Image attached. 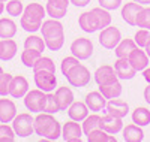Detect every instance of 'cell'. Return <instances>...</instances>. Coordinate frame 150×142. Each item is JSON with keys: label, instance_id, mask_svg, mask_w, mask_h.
I'll return each instance as SVG.
<instances>
[{"label": "cell", "instance_id": "obj_1", "mask_svg": "<svg viewBox=\"0 0 150 142\" xmlns=\"http://www.w3.org/2000/svg\"><path fill=\"white\" fill-rule=\"evenodd\" d=\"M35 133L47 141H57L62 136V126L53 117V114L48 112H38L33 120Z\"/></svg>", "mask_w": 150, "mask_h": 142}, {"label": "cell", "instance_id": "obj_2", "mask_svg": "<svg viewBox=\"0 0 150 142\" xmlns=\"http://www.w3.org/2000/svg\"><path fill=\"white\" fill-rule=\"evenodd\" d=\"M47 15V11L41 3H29L23 11V15L20 18V25L24 32L36 33L41 30V24L44 17Z\"/></svg>", "mask_w": 150, "mask_h": 142}, {"label": "cell", "instance_id": "obj_3", "mask_svg": "<svg viewBox=\"0 0 150 142\" xmlns=\"http://www.w3.org/2000/svg\"><path fill=\"white\" fill-rule=\"evenodd\" d=\"M33 117L29 112H21L17 114L15 118L12 120V129L17 136L20 138H29L30 135H33L35 129H33Z\"/></svg>", "mask_w": 150, "mask_h": 142}, {"label": "cell", "instance_id": "obj_4", "mask_svg": "<svg viewBox=\"0 0 150 142\" xmlns=\"http://www.w3.org/2000/svg\"><path fill=\"white\" fill-rule=\"evenodd\" d=\"M66 81L69 82L71 87H77V88H83L90 82V70L87 69L83 64H77L74 66L68 73H66Z\"/></svg>", "mask_w": 150, "mask_h": 142}, {"label": "cell", "instance_id": "obj_5", "mask_svg": "<svg viewBox=\"0 0 150 142\" xmlns=\"http://www.w3.org/2000/svg\"><path fill=\"white\" fill-rule=\"evenodd\" d=\"M23 99H24V106L27 108V111L38 114V112H42L45 108L47 93L39 88H35V90H29Z\"/></svg>", "mask_w": 150, "mask_h": 142}, {"label": "cell", "instance_id": "obj_6", "mask_svg": "<svg viewBox=\"0 0 150 142\" xmlns=\"http://www.w3.org/2000/svg\"><path fill=\"white\" fill-rule=\"evenodd\" d=\"M33 79H35L36 87L45 93L54 91V88L57 85V76L54 72H48V70L33 72Z\"/></svg>", "mask_w": 150, "mask_h": 142}, {"label": "cell", "instance_id": "obj_7", "mask_svg": "<svg viewBox=\"0 0 150 142\" xmlns=\"http://www.w3.org/2000/svg\"><path fill=\"white\" fill-rule=\"evenodd\" d=\"M71 54L78 60H89L93 56V44L90 39L78 37L71 44Z\"/></svg>", "mask_w": 150, "mask_h": 142}, {"label": "cell", "instance_id": "obj_8", "mask_svg": "<svg viewBox=\"0 0 150 142\" xmlns=\"http://www.w3.org/2000/svg\"><path fill=\"white\" fill-rule=\"evenodd\" d=\"M120 41H122V33L117 27L108 25V27L102 29L101 33H99V44L105 49H114Z\"/></svg>", "mask_w": 150, "mask_h": 142}, {"label": "cell", "instance_id": "obj_9", "mask_svg": "<svg viewBox=\"0 0 150 142\" xmlns=\"http://www.w3.org/2000/svg\"><path fill=\"white\" fill-rule=\"evenodd\" d=\"M119 81V76L116 73L114 66H110V64H102L99 66L95 72V82L98 85H107L111 82Z\"/></svg>", "mask_w": 150, "mask_h": 142}, {"label": "cell", "instance_id": "obj_10", "mask_svg": "<svg viewBox=\"0 0 150 142\" xmlns=\"http://www.w3.org/2000/svg\"><path fill=\"white\" fill-rule=\"evenodd\" d=\"M83 135H84L83 127L80 126L78 121L69 120L62 126V138L66 142H78V141H81Z\"/></svg>", "mask_w": 150, "mask_h": 142}, {"label": "cell", "instance_id": "obj_11", "mask_svg": "<svg viewBox=\"0 0 150 142\" xmlns=\"http://www.w3.org/2000/svg\"><path fill=\"white\" fill-rule=\"evenodd\" d=\"M41 33H42L44 39L65 36V33H63V24H62L59 20H54V18L42 21V24H41Z\"/></svg>", "mask_w": 150, "mask_h": 142}, {"label": "cell", "instance_id": "obj_12", "mask_svg": "<svg viewBox=\"0 0 150 142\" xmlns=\"http://www.w3.org/2000/svg\"><path fill=\"white\" fill-rule=\"evenodd\" d=\"M27 91H29V81L23 75L12 76L9 85V94L14 99H23Z\"/></svg>", "mask_w": 150, "mask_h": 142}, {"label": "cell", "instance_id": "obj_13", "mask_svg": "<svg viewBox=\"0 0 150 142\" xmlns=\"http://www.w3.org/2000/svg\"><path fill=\"white\" fill-rule=\"evenodd\" d=\"M105 109H107V114H111L114 117H119V118H123L129 114V105L128 102H125L119 97L116 99H110L105 105Z\"/></svg>", "mask_w": 150, "mask_h": 142}, {"label": "cell", "instance_id": "obj_14", "mask_svg": "<svg viewBox=\"0 0 150 142\" xmlns=\"http://www.w3.org/2000/svg\"><path fill=\"white\" fill-rule=\"evenodd\" d=\"M128 60H129V63L132 64V67L137 72H143L149 66V56L146 54V51H143L140 46H137L128 56Z\"/></svg>", "mask_w": 150, "mask_h": 142}, {"label": "cell", "instance_id": "obj_15", "mask_svg": "<svg viewBox=\"0 0 150 142\" xmlns=\"http://www.w3.org/2000/svg\"><path fill=\"white\" fill-rule=\"evenodd\" d=\"M101 129L110 135H117L123 130V121L119 117H114L111 114H107L101 118Z\"/></svg>", "mask_w": 150, "mask_h": 142}, {"label": "cell", "instance_id": "obj_16", "mask_svg": "<svg viewBox=\"0 0 150 142\" xmlns=\"http://www.w3.org/2000/svg\"><path fill=\"white\" fill-rule=\"evenodd\" d=\"M86 105L89 108V111H93V112H99L105 109V105H107V99L102 96L101 91H90L86 94Z\"/></svg>", "mask_w": 150, "mask_h": 142}, {"label": "cell", "instance_id": "obj_17", "mask_svg": "<svg viewBox=\"0 0 150 142\" xmlns=\"http://www.w3.org/2000/svg\"><path fill=\"white\" fill-rule=\"evenodd\" d=\"M114 69L119 76V79H132L137 75V70L132 67V64L129 63L128 57L126 58H117L114 63Z\"/></svg>", "mask_w": 150, "mask_h": 142}, {"label": "cell", "instance_id": "obj_18", "mask_svg": "<svg viewBox=\"0 0 150 142\" xmlns=\"http://www.w3.org/2000/svg\"><path fill=\"white\" fill-rule=\"evenodd\" d=\"M17 115V106L11 99H0V123H12Z\"/></svg>", "mask_w": 150, "mask_h": 142}, {"label": "cell", "instance_id": "obj_19", "mask_svg": "<svg viewBox=\"0 0 150 142\" xmlns=\"http://www.w3.org/2000/svg\"><path fill=\"white\" fill-rule=\"evenodd\" d=\"M141 9H143V5H140V3H135V2L125 3L123 8H122L123 21L128 22L129 25H137V15H138V12Z\"/></svg>", "mask_w": 150, "mask_h": 142}, {"label": "cell", "instance_id": "obj_20", "mask_svg": "<svg viewBox=\"0 0 150 142\" xmlns=\"http://www.w3.org/2000/svg\"><path fill=\"white\" fill-rule=\"evenodd\" d=\"M18 45L12 39H2L0 41V60L2 61H9L17 56Z\"/></svg>", "mask_w": 150, "mask_h": 142}, {"label": "cell", "instance_id": "obj_21", "mask_svg": "<svg viewBox=\"0 0 150 142\" xmlns=\"http://www.w3.org/2000/svg\"><path fill=\"white\" fill-rule=\"evenodd\" d=\"M68 115L71 120L81 123L89 115V108H87L86 102H72L71 106L68 108Z\"/></svg>", "mask_w": 150, "mask_h": 142}, {"label": "cell", "instance_id": "obj_22", "mask_svg": "<svg viewBox=\"0 0 150 142\" xmlns=\"http://www.w3.org/2000/svg\"><path fill=\"white\" fill-rule=\"evenodd\" d=\"M54 96L59 102L60 111H66L71 106V103L74 102V93L69 87H59L54 91Z\"/></svg>", "mask_w": 150, "mask_h": 142}, {"label": "cell", "instance_id": "obj_23", "mask_svg": "<svg viewBox=\"0 0 150 142\" xmlns=\"http://www.w3.org/2000/svg\"><path fill=\"white\" fill-rule=\"evenodd\" d=\"M123 139L126 142H141L144 139V132L138 124H128L123 127Z\"/></svg>", "mask_w": 150, "mask_h": 142}, {"label": "cell", "instance_id": "obj_24", "mask_svg": "<svg viewBox=\"0 0 150 142\" xmlns=\"http://www.w3.org/2000/svg\"><path fill=\"white\" fill-rule=\"evenodd\" d=\"M78 24L83 32L86 33H95L98 30V24H96V20H95V15L93 12H83V14L78 17Z\"/></svg>", "mask_w": 150, "mask_h": 142}, {"label": "cell", "instance_id": "obj_25", "mask_svg": "<svg viewBox=\"0 0 150 142\" xmlns=\"http://www.w3.org/2000/svg\"><path fill=\"white\" fill-rule=\"evenodd\" d=\"M17 34V24L11 18H0V39H11Z\"/></svg>", "mask_w": 150, "mask_h": 142}, {"label": "cell", "instance_id": "obj_26", "mask_svg": "<svg viewBox=\"0 0 150 142\" xmlns=\"http://www.w3.org/2000/svg\"><path fill=\"white\" fill-rule=\"evenodd\" d=\"M135 48H137V44H135L134 39H128V37H126V39H122L117 44V46L114 48L116 57L117 58H126Z\"/></svg>", "mask_w": 150, "mask_h": 142}, {"label": "cell", "instance_id": "obj_27", "mask_svg": "<svg viewBox=\"0 0 150 142\" xmlns=\"http://www.w3.org/2000/svg\"><path fill=\"white\" fill-rule=\"evenodd\" d=\"M99 91L102 93V96L107 100H110V99L120 97L123 88H122V84L119 81H116V82H111V84H107V85H99Z\"/></svg>", "mask_w": 150, "mask_h": 142}, {"label": "cell", "instance_id": "obj_28", "mask_svg": "<svg viewBox=\"0 0 150 142\" xmlns=\"http://www.w3.org/2000/svg\"><path fill=\"white\" fill-rule=\"evenodd\" d=\"M93 15H95V20H96V24H98V30H102L105 27H108V25L111 24V15L110 12L104 8H93L92 9Z\"/></svg>", "mask_w": 150, "mask_h": 142}, {"label": "cell", "instance_id": "obj_29", "mask_svg": "<svg viewBox=\"0 0 150 142\" xmlns=\"http://www.w3.org/2000/svg\"><path fill=\"white\" fill-rule=\"evenodd\" d=\"M132 123L138 124L141 127L149 126L150 124V111L147 108H143V106H137L132 111Z\"/></svg>", "mask_w": 150, "mask_h": 142}, {"label": "cell", "instance_id": "obj_30", "mask_svg": "<svg viewBox=\"0 0 150 142\" xmlns=\"http://www.w3.org/2000/svg\"><path fill=\"white\" fill-rule=\"evenodd\" d=\"M86 138H87L89 142H116L117 141L114 135L107 133L101 127L96 129V130H92L89 135H86Z\"/></svg>", "mask_w": 150, "mask_h": 142}, {"label": "cell", "instance_id": "obj_31", "mask_svg": "<svg viewBox=\"0 0 150 142\" xmlns=\"http://www.w3.org/2000/svg\"><path fill=\"white\" fill-rule=\"evenodd\" d=\"M101 115H98L96 112L92 115H87V117L83 120V133L84 135H89L92 130H96V129L101 127Z\"/></svg>", "mask_w": 150, "mask_h": 142}, {"label": "cell", "instance_id": "obj_32", "mask_svg": "<svg viewBox=\"0 0 150 142\" xmlns=\"http://www.w3.org/2000/svg\"><path fill=\"white\" fill-rule=\"evenodd\" d=\"M42 56V53L36 49H30V48H24V51L21 53V63L26 67H33L35 63L39 60V57Z\"/></svg>", "mask_w": 150, "mask_h": 142}, {"label": "cell", "instance_id": "obj_33", "mask_svg": "<svg viewBox=\"0 0 150 142\" xmlns=\"http://www.w3.org/2000/svg\"><path fill=\"white\" fill-rule=\"evenodd\" d=\"M24 48H30V49H36L39 53H44L45 46V41L42 36H36V34H30L29 37H26L24 41Z\"/></svg>", "mask_w": 150, "mask_h": 142}, {"label": "cell", "instance_id": "obj_34", "mask_svg": "<svg viewBox=\"0 0 150 142\" xmlns=\"http://www.w3.org/2000/svg\"><path fill=\"white\" fill-rule=\"evenodd\" d=\"M33 72H39V70H48V72H54L56 73V64L54 61L50 58V57H39V60H38L35 63V66L32 67Z\"/></svg>", "mask_w": 150, "mask_h": 142}, {"label": "cell", "instance_id": "obj_35", "mask_svg": "<svg viewBox=\"0 0 150 142\" xmlns=\"http://www.w3.org/2000/svg\"><path fill=\"white\" fill-rule=\"evenodd\" d=\"M5 9L8 12V15H11V17H21L24 6L21 3V0H8Z\"/></svg>", "mask_w": 150, "mask_h": 142}, {"label": "cell", "instance_id": "obj_36", "mask_svg": "<svg viewBox=\"0 0 150 142\" xmlns=\"http://www.w3.org/2000/svg\"><path fill=\"white\" fill-rule=\"evenodd\" d=\"M42 112H48V114H57L60 112V106H59V102L54 96V93H47V100H45V108Z\"/></svg>", "mask_w": 150, "mask_h": 142}, {"label": "cell", "instance_id": "obj_37", "mask_svg": "<svg viewBox=\"0 0 150 142\" xmlns=\"http://www.w3.org/2000/svg\"><path fill=\"white\" fill-rule=\"evenodd\" d=\"M137 27L150 30V8H144L137 15Z\"/></svg>", "mask_w": 150, "mask_h": 142}, {"label": "cell", "instance_id": "obj_38", "mask_svg": "<svg viewBox=\"0 0 150 142\" xmlns=\"http://www.w3.org/2000/svg\"><path fill=\"white\" fill-rule=\"evenodd\" d=\"M15 132L8 123L0 124V142H14L15 141Z\"/></svg>", "mask_w": 150, "mask_h": 142}, {"label": "cell", "instance_id": "obj_39", "mask_svg": "<svg viewBox=\"0 0 150 142\" xmlns=\"http://www.w3.org/2000/svg\"><path fill=\"white\" fill-rule=\"evenodd\" d=\"M134 41H135L137 46H140V48H146V46H147V44L150 42V30H147V29H140L138 32L135 33Z\"/></svg>", "mask_w": 150, "mask_h": 142}, {"label": "cell", "instance_id": "obj_40", "mask_svg": "<svg viewBox=\"0 0 150 142\" xmlns=\"http://www.w3.org/2000/svg\"><path fill=\"white\" fill-rule=\"evenodd\" d=\"M44 41H45V46L50 51H59V49H62V46L65 45V36L50 37V39H44Z\"/></svg>", "mask_w": 150, "mask_h": 142}, {"label": "cell", "instance_id": "obj_41", "mask_svg": "<svg viewBox=\"0 0 150 142\" xmlns=\"http://www.w3.org/2000/svg\"><path fill=\"white\" fill-rule=\"evenodd\" d=\"M11 79H12V75L11 73H2L0 75V96L6 97L9 94V85H11Z\"/></svg>", "mask_w": 150, "mask_h": 142}, {"label": "cell", "instance_id": "obj_42", "mask_svg": "<svg viewBox=\"0 0 150 142\" xmlns=\"http://www.w3.org/2000/svg\"><path fill=\"white\" fill-rule=\"evenodd\" d=\"M77 64H80V60H78L77 57H74V56H71V57H65L63 60H62L60 70H62V73L66 76V73H68L74 66H77Z\"/></svg>", "mask_w": 150, "mask_h": 142}, {"label": "cell", "instance_id": "obj_43", "mask_svg": "<svg viewBox=\"0 0 150 142\" xmlns=\"http://www.w3.org/2000/svg\"><path fill=\"white\" fill-rule=\"evenodd\" d=\"M45 11H47V15H50V17L54 18V20H60V18H63V17L66 15V12H68V9L54 8V6L48 5V3H47V6H45Z\"/></svg>", "mask_w": 150, "mask_h": 142}, {"label": "cell", "instance_id": "obj_44", "mask_svg": "<svg viewBox=\"0 0 150 142\" xmlns=\"http://www.w3.org/2000/svg\"><path fill=\"white\" fill-rule=\"evenodd\" d=\"M98 2H99V6L107 11H116L122 5V0H98Z\"/></svg>", "mask_w": 150, "mask_h": 142}, {"label": "cell", "instance_id": "obj_45", "mask_svg": "<svg viewBox=\"0 0 150 142\" xmlns=\"http://www.w3.org/2000/svg\"><path fill=\"white\" fill-rule=\"evenodd\" d=\"M48 5H51L54 8H60V9H68L69 6V0H47Z\"/></svg>", "mask_w": 150, "mask_h": 142}, {"label": "cell", "instance_id": "obj_46", "mask_svg": "<svg viewBox=\"0 0 150 142\" xmlns=\"http://www.w3.org/2000/svg\"><path fill=\"white\" fill-rule=\"evenodd\" d=\"M69 2L72 5H75L77 8H84V6H87L90 3V0H69Z\"/></svg>", "mask_w": 150, "mask_h": 142}, {"label": "cell", "instance_id": "obj_47", "mask_svg": "<svg viewBox=\"0 0 150 142\" xmlns=\"http://www.w3.org/2000/svg\"><path fill=\"white\" fill-rule=\"evenodd\" d=\"M144 99H146V102L150 105V84L144 88Z\"/></svg>", "mask_w": 150, "mask_h": 142}, {"label": "cell", "instance_id": "obj_48", "mask_svg": "<svg viewBox=\"0 0 150 142\" xmlns=\"http://www.w3.org/2000/svg\"><path fill=\"white\" fill-rule=\"evenodd\" d=\"M143 76H144L146 82H147V84H150V67H146V69L143 70Z\"/></svg>", "mask_w": 150, "mask_h": 142}, {"label": "cell", "instance_id": "obj_49", "mask_svg": "<svg viewBox=\"0 0 150 142\" xmlns=\"http://www.w3.org/2000/svg\"><path fill=\"white\" fill-rule=\"evenodd\" d=\"M135 3H140V5H143V6H146V5H150V0H134Z\"/></svg>", "mask_w": 150, "mask_h": 142}, {"label": "cell", "instance_id": "obj_50", "mask_svg": "<svg viewBox=\"0 0 150 142\" xmlns=\"http://www.w3.org/2000/svg\"><path fill=\"white\" fill-rule=\"evenodd\" d=\"M3 11H5V3H3V0H0V15L3 14Z\"/></svg>", "mask_w": 150, "mask_h": 142}, {"label": "cell", "instance_id": "obj_51", "mask_svg": "<svg viewBox=\"0 0 150 142\" xmlns=\"http://www.w3.org/2000/svg\"><path fill=\"white\" fill-rule=\"evenodd\" d=\"M144 51H146V54H147V56H149V58H150V42L147 44V46L144 48Z\"/></svg>", "mask_w": 150, "mask_h": 142}, {"label": "cell", "instance_id": "obj_52", "mask_svg": "<svg viewBox=\"0 0 150 142\" xmlns=\"http://www.w3.org/2000/svg\"><path fill=\"white\" fill-rule=\"evenodd\" d=\"M3 73V69H2V66H0V75H2Z\"/></svg>", "mask_w": 150, "mask_h": 142}, {"label": "cell", "instance_id": "obj_53", "mask_svg": "<svg viewBox=\"0 0 150 142\" xmlns=\"http://www.w3.org/2000/svg\"><path fill=\"white\" fill-rule=\"evenodd\" d=\"M3 2H8V0H3Z\"/></svg>", "mask_w": 150, "mask_h": 142}]
</instances>
